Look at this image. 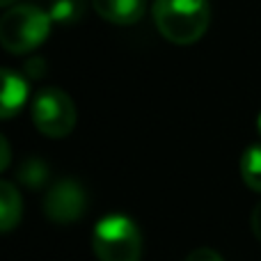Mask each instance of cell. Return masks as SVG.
I'll return each mask as SVG.
<instances>
[{"instance_id":"4fadbf2b","label":"cell","mask_w":261,"mask_h":261,"mask_svg":"<svg viewBox=\"0 0 261 261\" xmlns=\"http://www.w3.org/2000/svg\"><path fill=\"white\" fill-rule=\"evenodd\" d=\"M9 161H12V151H9V142L5 140V135L0 133V172H5L9 167Z\"/></svg>"},{"instance_id":"ba28073f","label":"cell","mask_w":261,"mask_h":261,"mask_svg":"<svg viewBox=\"0 0 261 261\" xmlns=\"http://www.w3.org/2000/svg\"><path fill=\"white\" fill-rule=\"evenodd\" d=\"M21 216L23 202L18 188L7 184V181H0V234L12 231L21 222Z\"/></svg>"},{"instance_id":"6da1fadb","label":"cell","mask_w":261,"mask_h":261,"mask_svg":"<svg viewBox=\"0 0 261 261\" xmlns=\"http://www.w3.org/2000/svg\"><path fill=\"white\" fill-rule=\"evenodd\" d=\"M153 21L167 41L188 46L204 37L211 21V7L208 0H156Z\"/></svg>"},{"instance_id":"7a4b0ae2","label":"cell","mask_w":261,"mask_h":261,"mask_svg":"<svg viewBox=\"0 0 261 261\" xmlns=\"http://www.w3.org/2000/svg\"><path fill=\"white\" fill-rule=\"evenodd\" d=\"M53 18L37 5H14L0 18V46L7 53L28 55L46 41Z\"/></svg>"},{"instance_id":"2e32d148","label":"cell","mask_w":261,"mask_h":261,"mask_svg":"<svg viewBox=\"0 0 261 261\" xmlns=\"http://www.w3.org/2000/svg\"><path fill=\"white\" fill-rule=\"evenodd\" d=\"M16 0H0V7H7V5H14Z\"/></svg>"},{"instance_id":"e0dca14e","label":"cell","mask_w":261,"mask_h":261,"mask_svg":"<svg viewBox=\"0 0 261 261\" xmlns=\"http://www.w3.org/2000/svg\"><path fill=\"white\" fill-rule=\"evenodd\" d=\"M257 130H259V135H261V113H259V117H257Z\"/></svg>"},{"instance_id":"52a82bcc","label":"cell","mask_w":261,"mask_h":261,"mask_svg":"<svg viewBox=\"0 0 261 261\" xmlns=\"http://www.w3.org/2000/svg\"><path fill=\"white\" fill-rule=\"evenodd\" d=\"M92 7L115 25H133L144 16V0H92Z\"/></svg>"},{"instance_id":"5bb4252c","label":"cell","mask_w":261,"mask_h":261,"mask_svg":"<svg viewBox=\"0 0 261 261\" xmlns=\"http://www.w3.org/2000/svg\"><path fill=\"white\" fill-rule=\"evenodd\" d=\"M46 71V62L41 58H32V62H28V73L30 78H41Z\"/></svg>"},{"instance_id":"5b68a950","label":"cell","mask_w":261,"mask_h":261,"mask_svg":"<svg viewBox=\"0 0 261 261\" xmlns=\"http://www.w3.org/2000/svg\"><path fill=\"white\" fill-rule=\"evenodd\" d=\"M87 208V195L73 179H62L48 188L44 197V213L55 225H73Z\"/></svg>"},{"instance_id":"30bf717a","label":"cell","mask_w":261,"mask_h":261,"mask_svg":"<svg viewBox=\"0 0 261 261\" xmlns=\"http://www.w3.org/2000/svg\"><path fill=\"white\" fill-rule=\"evenodd\" d=\"M241 176L245 186L261 193V142L252 144L241 156Z\"/></svg>"},{"instance_id":"8fae6325","label":"cell","mask_w":261,"mask_h":261,"mask_svg":"<svg viewBox=\"0 0 261 261\" xmlns=\"http://www.w3.org/2000/svg\"><path fill=\"white\" fill-rule=\"evenodd\" d=\"M53 23L60 25H73L85 16V3L83 0H55L48 9Z\"/></svg>"},{"instance_id":"277c9868","label":"cell","mask_w":261,"mask_h":261,"mask_svg":"<svg viewBox=\"0 0 261 261\" xmlns=\"http://www.w3.org/2000/svg\"><path fill=\"white\" fill-rule=\"evenodd\" d=\"M32 122L46 138H64L76 126V106L67 92L46 87L32 99Z\"/></svg>"},{"instance_id":"9a60e30c","label":"cell","mask_w":261,"mask_h":261,"mask_svg":"<svg viewBox=\"0 0 261 261\" xmlns=\"http://www.w3.org/2000/svg\"><path fill=\"white\" fill-rule=\"evenodd\" d=\"M252 234L261 241V202L254 206V211H252Z\"/></svg>"},{"instance_id":"3957f363","label":"cell","mask_w":261,"mask_h":261,"mask_svg":"<svg viewBox=\"0 0 261 261\" xmlns=\"http://www.w3.org/2000/svg\"><path fill=\"white\" fill-rule=\"evenodd\" d=\"M92 248L99 261H140L142 234L130 218L113 213L96 222Z\"/></svg>"},{"instance_id":"8992f818","label":"cell","mask_w":261,"mask_h":261,"mask_svg":"<svg viewBox=\"0 0 261 261\" xmlns=\"http://www.w3.org/2000/svg\"><path fill=\"white\" fill-rule=\"evenodd\" d=\"M28 101V81L12 69H0V119L21 113Z\"/></svg>"},{"instance_id":"9c48e42d","label":"cell","mask_w":261,"mask_h":261,"mask_svg":"<svg viewBox=\"0 0 261 261\" xmlns=\"http://www.w3.org/2000/svg\"><path fill=\"white\" fill-rule=\"evenodd\" d=\"M48 165H46V161H41V158H28V161L21 163V167H18L16 172V179L21 186H25V188L30 190H39L44 188L46 184H48Z\"/></svg>"},{"instance_id":"7c38bea8","label":"cell","mask_w":261,"mask_h":261,"mask_svg":"<svg viewBox=\"0 0 261 261\" xmlns=\"http://www.w3.org/2000/svg\"><path fill=\"white\" fill-rule=\"evenodd\" d=\"M186 261H225V259H222L216 250L199 248V250H195V252H190L188 257H186Z\"/></svg>"}]
</instances>
